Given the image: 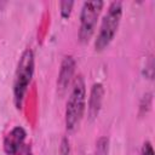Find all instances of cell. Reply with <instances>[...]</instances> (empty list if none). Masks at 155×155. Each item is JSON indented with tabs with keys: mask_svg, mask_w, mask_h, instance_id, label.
<instances>
[{
	"mask_svg": "<svg viewBox=\"0 0 155 155\" xmlns=\"http://www.w3.org/2000/svg\"><path fill=\"white\" fill-rule=\"evenodd\" d=\"M35 70V56L34 51L30 47H27L18 62L15 70L13 76V84H12V97H13V104L16 109H22L24 98L28 91V87L33 80Z\"/></svg>",
	"mask_w": 155,
	"mask_h": 155,
	"instance_id": "obj_1",
	"label": "cell"
},
{
	"mask_svg": "<svg viewBox=\"0 0 155 155\" xmlns=\"http://www.w3.org/2000/svg\"><path fill=\"white\" fill-rule=\"evenodd\" d=\"M86 111V84L81 74L73 80V86L65 104L64 124L68 132L75 131Z\"/></svg>",
	"mask_w": 155,
	"mask_h": 155,
	"instance_id": "obj_2",
	"label": "cell"
},
{
	"mask_svg": "<svg viewBox=\"0 0 155 155\" xmlns=\"http://www.w3.org/2000/svg\"><path fill=\"white\" fill-rule=\"evenodd\" d=\"M124 13V7L121 1H111L101 21L96 39H94V51H104L114 40Z\"/></svg>",
	"mask_w": 155,
	"mask_h": 155,
	"instance_id": "obj_3",
	"label": "cell"
},
{
	"mask_svg": "<svg viewBox=\"0 0 155 155\" xmlns=\"http://www.w3.org/2000/svg\"><path fill=\"white\" fill-rule=\"evenodd\" d=\"M104 5L105 4L102 0L85 1L82 4L79 16V31H78V38L81 44H87L92 39Z\"/></svg>",
	"mask_w": 155,
	"mask_h": 155,
	"instance_id": "obj_4",
	"label": "cell"
},
{
	"mask_svg": "<svg viewBox=\"0 0 155 155\" xmlns=\"http://www.w3.org/2000/svg\"><path fill=\"white\" fill-rule=\"evenodd\" d=\"M27 131L22 126H15L4 137L2 147L6 155H17L24 147Z\"/></svg>",
	"mask_w": 155,
	"mask_h": 155,
	"instance_id": "obj_5",
	"label": "cell"
},
{
	"mask_svg": "<svg viewBox=\"0 0 155 155\" xmlns=\"http://www.w3.org/2000/svg\"><path fill=\"white\" fill-rule=\"evenodd\" d=\"M75 68H76V61L71 54H67L63 57L57 76V90L59 94H63L69 85L73 81L74 74H75Z\"/></svg>",
	"mask_w": 155,
	"mask_h": 155,
	"instance_id": "obj_6",
	"label": "cell"
},
{
	"mask_svg": "<svg viewBox=\"0 0 155 155\" xmlns=\"http://www.w3.org/2000/svg\"><path fill=\"white\" fill-rule=\"evenodd\" d=\"M104 86L101 82H94L90 90V96L87 101V116L90 121H93L98 117L99 111L103 105L104 99Z\"/></svg>",
	"mask_w": 155,
	"mask_h": 155,
	"instance_id": "obj_7",
	"label": "cell"
},
{
	"mask_svg": "<svg viewBox=\"0 0 155 155\" xmlns=\"http://www.w3.org/2000/svg\"><path fill=\"white\" fill-rule=\"evenodd\" d=\"M109 145H110V139H109V137H107V136H101V137L96 140L93 155H108V154H109Z\"/></svg>",
	"mask_w": 155,
	"mask_h": 155,
	"instance_id": "obj_8",
	"label": "cell"
},
{
	"mask_svg": "<svg viewBox=\"0 0 155 155\" xmlns=\"http://www.w3.org/2000/svg\"><path fill=\"white\" fill-rule=\"evenodd\" d=\"M75 2L74 1H61L59 2V13H61V17L64 18V19H68L71 15V11H73V7H74Z\"/></svg>",
	"mask_w": 155,
	"mask_h": 155,
	"instance_id": "obj_9",
	"label": "cell"
},
{
	"mask_svg": "<svg viewBox=\"0 0 155 155\" xmlns=\"http://www.w3.org/2000/svg\"><path fill=\"white\" fill-rule=\"evenodd\" d=\"M151 93L149 92V93H145L144 96H143V98H142V101H140V104H139V111L142 113V114H145L149 109H150V107H151Z\"/></svg>",
	"mask_w": 155,
	"mask_h": 155,
	"instance_id": "obj_10",
	"label": "cell"
},
{
	"mask_svg": "<svg viewBox=\"0 0 155 155\" xmlns=\"http://www.w3.org/2000/svg\"><path fill=\"white\" fill-rule=\"evenodd\" d=\"M58 154L59 155H70V142H69V139L67 137H63L61 139Z\"/></svg>",
	"mask_w": 155,
	"mask_h": 155,
	"instance_id": "obj_11",
	"label": "cell"
},
{
	"mask_svg": "<svg viewBox=\"0 0 155 155\" xmlns=\"http://www.w3.org/2000/svg\"><path fill=\"white\" fill-rule=\"evenodd\" d=\"M139 155H155L154 154V148L150 140H144L139 151Z\"/></svg>",
	"mask_w": 155,
	"mask_h": 155,
	"instance_id": "obj_12",
	"label": "cell"
}]
</instances>
